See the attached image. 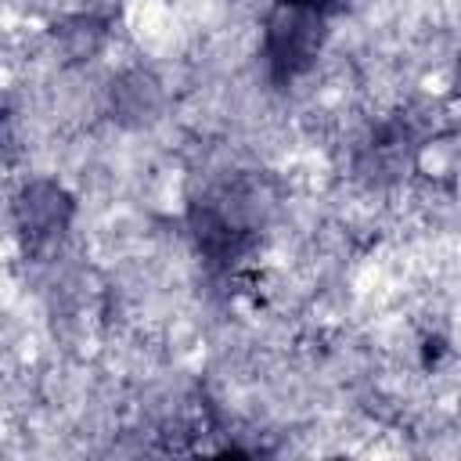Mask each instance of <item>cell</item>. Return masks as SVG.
Returning a JSON list of instances; mask_svg holds the SVG:
<instances>
[{
    "instance_id": "1",
    "label": "cell",
    "mask_w": 461,
    "mask_h": 461,
    "mask_svg": "<svg viewBox=\"0 0 461 461\" xmlns=\"http://www.w3.org/2000/svg\"><path fill=\"white\" fill-rule=\"evenodd\" d=\"M274 205L277 194L259 173H238L191 202V234L205 263L223 274H238L256 252Z\"/></svg>"
},
{
    "instance_id": "2",
    "label": "cell",
    "mask_w": 461,
    "mask_h": 461,
    "mask_svg": "<svg viewBox=\"0 0 461 461\" xmlns=\"http://www.w3.org/2000/svg\"><path fill=\"white\" fill-rule=\"evenodd\" d=\"M331 11V0H274L263 25V58L277 83H292L317 61Z\"/></svg>"
},
{
    "instance_id": "3",
    "label": "cell",
    "mask_w": 461,
    "mask_h": 461,
    "mask_svg": "<svg viewBox=\"0 0 461 461\" xmlns=\"http://www.w3.org/2000/svg\"><path fill=\"white\" fill-rule=\"evenodd\" d=\"M418 151V133L407 119H389L382 122L357 151V173L367 180V184H389L396 180L411 158Z\"/></svg>"
},
{
    "instance_id": "4",
    "label": "cell",
    "mask_w": 461,
    "mask_h": 461,
    "mask_svg": "<svg viewBox=\"0 0 461 461\" xmlns=\"http://www.w3.org/2000/svg\"><path fill=\"white\" fill-rule=\"evenodd\" d=\"M18 216H22V230H25L29 245H43V241H54V238L68 227L72 202H68V194H65L61 187H54V184H32V187H25V194H22Z\"/></svg>"
},
{
    "instance_id": "5",
    "label": "cell",
    "mask_w": 461,
    "mask_h": 461,
    "mask_svg": "<svg viewBox=\"0 0 461 461\" xmlns=\"http://www.w3.org/2000/svg\"><path fill=\"white\" fill-rule=\"evenodd\" d=\"M457 94H461V72H457Z\"/></svg>"
},
{
    "instance_id": "6",
    "label": "cell",
    "mask_w": 461,
    "mask_h": 461,
    "mask_svg": "<svg viewBox=\"0 0 461 461\" xmlns=\"http://www.w3.org/2000/svg\"><path fill=\"white\" fill-rule=\"evenodd\" d=\"M331 4H335V7H339V4H342V0H331Z\"/></svg>"
}]
</instances>
